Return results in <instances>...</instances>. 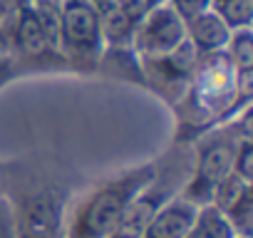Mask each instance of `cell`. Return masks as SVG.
Returning <instances> with one entry per match:
<instances>
[{
	"instance_id": "6da1fadb",
	"label": "cell",
	"mask_w": 253,
	"mask_h": 238,
	"mask_svg": "<svg viewBox=\"0 0 253 238\" xmlns=\"http://www.w3.org/2000/svg\"><path fill=\"white\" fill-rule=\"evenodd\" d=\"M152 176L154 174H149V171H134V174H126V176L107 184L104 189H99L87 201V206L80 216L75 238H107L109 231L122 218L124 208L139 194L147 191Z\"/></svg>"
},
{
	"instance_id": "7a4b0ae2",
	"label": "cell",
	"mask_w": 253,
	"mask_h": 238,
	"mask_svg": "<svg viewBox=\"0 0 253 238\" xmlns=\"http://www.w3.org/2000/svg\"><path fill=\"white\" fill-rule=\"evenodd\" d=\"M99 10L87 0L60 3V45L72 57H97L102 50Z\"/></svg>"
},
{
	"instance_id": "3957f363",
	"label": "cell",
	"mask_w": 253,
	"mask_h": 238,
	"mask_svg": "<svg viewBox=\"0 0 253 238\" xmlns=\"http://www.w3.org/2000/svg\"><path fill=\"white\" fill-rule=\"evenodd\" d=\"M191 75H196L194 77V97L201 104V109H206V112L228 107L238 94V89H236L238 72L231 65L226 52L204 55V60L196 62Z\"/></svg>"
},
{
	"instance_id": "277c9868",
	"label": "cell",
	"mask_w": 253,
	"mask_h": 238,
	"mask_svg": "<svg viewBox=\"0 0 253 238\" xmlns=\"http://www.w3.org/2000/svg\"><path fill=\"white\" fill-rule=\"evenodd\" d=\"M184 40H186L184 20L167 3H159L142 23H137L132 45L147 57H164L171 50H176Z\"/></svg>"
},
{
	"instance_id": "5b68a950",
	"label": "cell",
	"mask_w": 253,
	"mask_h": 238,
	"mask_svg": "<svg viewBox=\"0 0 253 238\" xmlns=\"http://www.w3.org/2000/svg\"><path fill=\"white\" fill-rule=\"evenodd\" d=\"M233 154L236 142L231 139H211L199 149V164H196V181L191 184V194H209L213 191L231 171H233ZM189 196V194H186Z\"/></svg>"
},
{
	"instance_id": "8992f818",
	"label": "cell",
	"mask_w": 253,
	"mask_h": 238,
	"mask_svg": "<svg viewBox=\"0 0 253 238\" xmlns=\"http://www.w3.org/2000/svg\"><path fill=\"white\" fill-rule=\"evenodd\" d=\"M23 238H57L60 233V206L50 194H35L25 201L20 216Z\"/></svg>"
},
{
	"instance_id": "52a82bcc",
	"label": "cell",
	"mask_w": 253,
	"mask_h": 238,
	"mask_svg": "<svg viewBox=\"0 0 253 238\" xmlns=\"http://www.w3.org/2000/svg\"><path fill=\"white\" fill-rule=\"evenodd\" d=\"M196 213H199L196 203L186 198L159 206L142 238H186V233L196 221Z\"/></svg>"
},
{
	"instance_id": "ba28073f",
	"label": "cell",
	"mask_w": 253,
	"mask_h": 238,
	"mask_svg": "<svg viewBox=\"0 0 253 238\" xmlns=\"http://www.w3.org/2000/svg\"><path fill=\"white\" fill-rule=\"evenodd\" d=\"M184 28H186V40L194 45V50L199 55L223 52L226 45H228V38H231V30L211 10H206V13L191 18V20H186Z\"/></svg>"
},
{
	"instance_id": "9c48e42d",
	"label": "cell",
	"mask_w": 253,
	"mask_h": 238,
	"mask_svg": "<svg viewBox=\"0 0 253 238\" xmlns=\"http://www.w3.org/2000/svg\"><path fill=\"white\" fill-rule=\"evenodd\" d=\"M159 203H162V196H154L152 191L139 194L129 206L124 208L122 218L117 221V226L109 231L107 238H142L149 221H152V216L157 213Z\"/></svg>"
},
{
	"instance_id": "30bf717a",
	"label": "cell",
	"mask_w": 253,
	"mask_h": 238,
	"mask_svg": "<svg viewBox=\"0 0 253 238\" xmlns=\"http://www.w3.org/2000/svg\"><path fill=\"white\" fill-rule=\"evenodd\" d=\"M13 38H15V45L23 55L28 57H40L45 52H50V42H47V35L30 5V0L18 10V18H15V25H13Z\"/></svg>"
},
{
	"instance_id": "8fae6325",
	"label": "cell",
	"mask_w": 253,
	"mask_h": 238,
	"mask_svg": "<svg viewBox=\"0 0 253 238\" xmlns=\"http://www.w3.org/2000/svg\"><path fill=\"white\" fill-rule=\"evenodd\" d=\"M134 23L126 18L114 3L102 8L99 10V35H102V42L107 45H132V38H134Z\"/></svg>"
},
{
	"instance_id": "7c38bea8",
	"label": "cell",
	"mask_w": 253,
	"mask_h": 238,
	"mask_svg": "<svg viewBox=\"0 0 253 238\" xmlns=\"http://www.w3.org/2000/svg\"><path fill=\"white\" fill-rule=\"evenodd\" d=\"M186 238H238L231 228V223L226 221V216L213 206H204L196 213V221L191 226V231L186 233Z\"/></svg>"
},
{
	"instance_id": "4fadbf2b",
	"label": "cell",
	"mask_w": 253,
	"mask_h": 238,
	"mask_svg": "<svg viewBox=\"0 0 253 238\" xmlns=\"http://www.w3.org/2000/svg\"><path fill=\"white\" fill-rule=\"evenodd\" d=\"M209 10L216 13L231 33L248 30L253 23V3L251 0H211Z\"/></svg>"
},
{
	"instance_id": "5bb4252c",
	"label": "cell",
	"mask_w": 253,
	"mask_h": 238,
	"mask_svg": "<svg viewBox=\"0 0 253 238\" xmlns=\"http://www.w3.org/2000/svg\"><path fill=\"white\" fill-rule=\"evenodd\" d=\"M223 52L228 55L236 72H253V35H251V28L248 30H233Z\"/></svg>"
},
{
	"instance_id": "9a60e30c",
	"label": "cell",
	"mask_w": 253,
	"mask_h": 238,
	"mask_svg": "<svg viewBox=\"0 0 253 238\" xmlns=\"http://www.w3.org/2000/svg\"><path fill=\"white\" fill-rule=\"evenodd\" d=\"M223 216L238 238H251V233H253V191H251V186L238 196V201L228 211H223Z\"/></svg>"
},
{
	"instance_id": "2e32d148",
	"label": "cell",
	"mask_w": 253,
	"mask_h": 238,
	"mask_svg": "<svg viewBox=\"0 0 253 238\" xmlns=\"http://www.w3.org/2000/svg\"><path fill=\"white\" fill-rule=\"evenodd\" d=\"M248 186H251V184H246L243 179H238V176L231 171V174H228V176H226L216 189H213V206H216L221 213H223V211H228Z\"/></svg>"
},
{
	"instance_id": "e0dca14e",
	"label": "cell",
	"mask_w": 253,
	"mask_h": 238,
	"mask_svg": "<svg viewBox=\"0 0 253 238\" xmlns=\"http://www.w3.org/2000/svg\"><path fill=\"white\" fill-rule=\"evenodd\" d=\"M233 174L238 179H243L246 184L253 181V144L246 137L241 144H236V154H233Z\"/></svg>"
},
{
	"instance_id": "ac0fdd59",
	"label": "cell",
	"mask_w": 253,
	"mask_h": 238,
	"mask_svg": "<svg viewBox=\"0 0 253 238\" xmlns=\"http://www.w3.org/2000/svg\"><path fill=\"white\" fill-rule=\"evenodd\" d=\"M159 3H164V0H114V5H117L126 18H129L134 25L142 23Z\"/></svg>"
},
{
	"instance_id": "d6986e66",
	"label": "cell",
	"mask_w": 253,
	"mask_h": 238,
	"mask_svg": "<svg viewBox=\"0 0 253 238\" xmlns=\"http://www.w3.org/2000/svg\"><path fill=\"white\" fill-rule=\"evenodd\" d=\"M164 3L186 23V20H191V18H196V15H201V13H206L209 8H211V0H164Z\"/></svg>"
},
{
	"instance_id": "ffe728a7",
	"label": "cell",
	"mask_w": 253,
	"mask_h": 238,
	"mask_svg": "<svg viewBox=\"0 0 253 238\" xmlns=\"http://www.w3.org/2000/svg\"><path fill=\"white\" fill-rule=\"evenodd\" d=\"M0 238H13V223H10V211L0 201Z\"/></svg>"
},
{
	"instance_id": "44dd1931",
	"label": "cell",
	"mask_w": 253,
	"mask_h": 238,
	"mask_svg": "<svg viewBox=\"0 0 253 238\" xmlns=\"http://www.w3.org/2000/svg\"><path fill=\"white\" fill-rule=\"evenodd\" d=\"M87 3H89V5H94L97 10H102V8H107V5H112V3H114V0H87Z\"/></svg>"
},
{
	"instance_id": "7402d4cb",
	"label": "cell",
	"mask_w": 253,
	"mask_h": 238,
	"mask_svg": "<svg viewBox=\"0 0 253 238\" xmlns=\"http://www.w3.org/2000/svg\"><path fill=\"white\" fill-rule=\"evenodd\" d=\"M50 3H55V5H60V3H62V0H50Z\"/></svg>"
},
{
	"instance_id": "603a6c76",
	"label": "cell",
	"mask_w": 253,
	"mask_h": 238,
	"mask_svg": "<svg viewBox=\"0 0 253 238\" xmlns=\"http://www.w3.org/2000/svg\"><path fill=\"white\" fill-rule=\"evenodd\" d=\"M0 23H3V13H0Z\"/></svg>"
}]
</instances>
